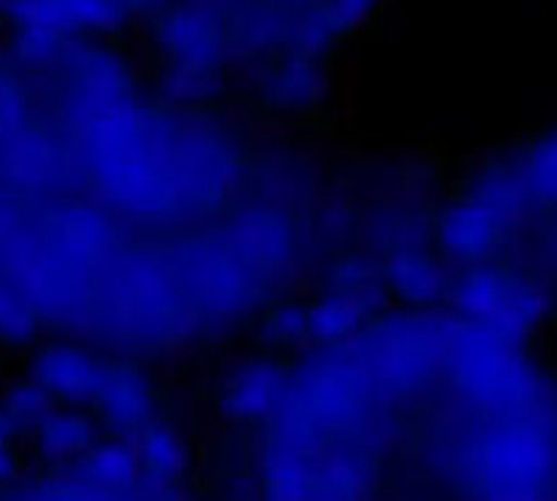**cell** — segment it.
Here are the masks:
<instances>
[{
	"mask_svg": "<svg viewBox=\"0 0 557 501\" xmlns=\"http://www.w3.org/2000/svg\"><path fill=\"white\" fill-rule=\"evenodd\" d=\"M140 462L135 442L107 437L65 465H51L26 496L42 499H132L138 496Z\"/></svg>",
	"mask_w": 557,
	"mask_h": 501,
	"instance_id": "obj_4",
	"label": "cell"
},
{
	"mask_svg": "<svg viewBox=\"0 0 557 501\" xmlns=\"http://www.w3.org/2000/svg\"><path fill=\"white\" fill-rule=\"evenodd\" d=\"M0 493H3V490H0Z\"/></svg>",
	"mask_w": 557,
	"mask_h": 501,
	"instance_id": "obj_22",
	"label": "cell"
},
{
	"mask_svg": "<svg viewBox=\"0 0 557 501\" xmlns=\"http://www.w3.org/2000/svg\"><path fill=\"white\" fill-rule=\"evenodd\" d=\"M320 96V71L314 60L297 53L292 60L275 62V67L263 76L261 99L272 115H300Z\"/></svg>",
	"mask_w": 557,
	"mask_h": 501,
	"instance_id": "obj_12",
	"label": "cell"
},
{
	"mask_svg": "<svg viewBox=\"0 0 557 501\" xmlns=\"http://www.w3.org/2000/svg\"><path fill=\"white\" fill-rule=\"evenodd\" d=\"M135 454L140 462L138 499H171L183 488L190 471V454L183 435L163 423H151L135 437Z\"/></svg>",
	"mask_w": 557,
	"mask_h": 501,
	"instance_id": "obj_9",
	"label": "cell"
},
{
	"mask_svg": "<svg viewBox=\"0 0 557 501\" xmlns=\"http://www.w3.org/2000/svg\"><path fill=\"white\" fill-rule=\"evenodd\" d=\"M104 359L79 345H51L34 359V378L48 389L53 403L90 406L99 387Z\"/></svg>",
	"mask_w": 557,
	"mask_h": 501,
	"instance_id": "obj_10",
	"label": "cell"
},
{
	"mask_svg": "<svg viewBox=\"0 0 557 501\" xmlns=\"http://www.w3.org/2000/svg\"><path fill=\"white\" fill-rule=\"evenodd\" d=\"M46 305L23 280L0 275V342L26 345L40 334Z\"/></svg>",
	"mask_w": 557,
	"mask_h": 501,
	"instance_id": "obj_14",
	"label": "cell"
},
{
	"mask_svg": "<svg viewBox=\"0 0 557 501\" xmlns=\"http://www.w3.org/2000/svg\"><path fill=\"white\" fill-rule=\"evenodd\" d=\"M289 378V370L275 359H249L230 370L222 389L224 410L238 423L269 421L286 396Z\"/></svg>",
	"mask_w": 557,
	"mask_h": 501,
	"instance_id": "obj_8",
	"label": "cell"
},
{
	"mask_svg": "<svg viewBox=\"0 0 557 501\" xmlns=\"http://www.w3.org/2000/svg\"><path fill=\"white\" fill-rule=\"evenodd\" d=\"M437 238H414L384 250V275L387 286L409 309H429L446 300L451 272L446 270L440 252L432 250Z\"/></svg>",
	"mask_w": 557,
	"mask_h": 501,
	"instance_id": "obj_7",
	"label": "cell"
},
{
	"mask_svg": "<svg viewBox=\"0 0 557 501\" xmlns=\"http://www.w3.org/2000/svg\"><path fill=\"white\" fill-rule=\"evenodd\" d=\"M28 227H32V222L23 218V213L14 208L12 197L0 188V275H7L9 266H12L14 252L21 247Z\"/></svg>",
	"mask_w": 557,
	"mask_h": 501,
	"instance_id": "obj_18",
	"label": "cell"
},
{
	"mask_svg": "<svg viewBox=\"0 0 557 501\" xmlns=\"http://www.w3.org/2000/svg\"><path fill=\"white\" fill-rule=\"evenodd\" d=\"M9 3H12V0H0V21H7V12H9Z\"/></svg>",
	"mask_w": 557,
	"mask_h": 501,
	"instance_id": "obj_21",
	"label": "cell"
},
{
	"mask_svg": "<svg viewBox=\"0 0 557 501\" xmlns=\"http://www.w3.org/2000/svg\"><path fill=\"white\" fill-rule=\"evenodd\" d=\"M160 62V87L171 104L197 107L224 85L227 37L208 9L163 7L151 23Z\"/></svg>",
	"mask_w": 557,
	"mask_h": 501,
	"instance_id": "obj_2",
	"label": "cell"
},
{
	"mask_svg": "<svg viewBox=\"0 0 557 501\" xmlns=\"http://www.w3.org/2000/svg\"><path fill=\"white\" fill-rule=\"evenodd\" d=\"M381 3L384 0H320L317 9L329 21V26L334 28L336 37H345V34L359 28L364 21H370L381 9Z\"/></svg>",
	"mask_w": 557,
	"mask_h": 501,
	"instance_id": "obj_17",
	"label": "cell"
},
{
	"mask_svg": "<svg viewBox=\"0 0 557 501\" xmlns=\"http://www.w3.org/2000/svg\"><path fill=\"white\" fill-rule=\"evenodd\" d=\"M129 3L132 12H138V9H149V7H165V0H126Z\"/></svg>",
	"mask_w": 557,
	"mask_h": 501,
	"instance_id": "obj_20",
	"label": "cell"
},
{
	"mask_svg": "<svg viewBox=\"0 0 557 501\" xmlns=\"http://www.w3.org/2000/svg\"><path fill=\"white\" fill-rule=\"evenodd\" d=\"M32 437L48 465H65L99 442L101 423L92 412H85V406L53 403L32 429Z\"/></svg>",
	"mask_w": 557,
	"mask_h": 501,
	"instance_id": "obj_11",
	"label": "cell"
},
{
	"mask_svg": "<svg viewBox=\"0 0 557 501\" xmlns=\"http://www.w3.org/2000/svg\"><path fill=\"white\" fill-rule=\"evenodd\" d=\"M263 337L275 350L314 348L311 339L309 300H277L263 314Z\"/></svg>",
	"mask_w": 557,
	"mask_h": 501,
	"instance_id": "obj_15",
	"label": "cell"
},
{
	"mask_svg": "<svg viewBox=\"0 0 557 501\" xmlns=\"http://www.w3.org/2000/svg\"><path fill=\"white\" fill-rule=\"evenodd\" d=\"M329 291L348 297L354 303H359L361 309H381V300L389 295L387 275H384V266L373 264L370 258L359 255V252H342L334 258L329 272Z\"/></svg>",
	"mask_w": 557,
	"mask_h": 501,
	"instance_id": "obj_13",
	"label": "cell"
},
{
	"mask_svg": "<svg viewBox=\"0 0 557 501\" xmlns=\"http://www.w3.org/2000/svg\"><path fill=\"white\" fill-rule=\"evenodd\" d=\"M446 323L423 314L368 320L350 339V356L387 398L420 396L443 370Z\"/></svg>",
	"mask_w": 557,
	"mask_h": 501,
	"instance_id": "obj_1",
	"label": "cell"
},
{
	"mask_svg": "<svg viewBox=\"0 0 557 501\" xmlns=\"http://www.w3.org/2000/svg\"><path fill=\"white\" fill-rule=\"evenodd\" d=\"M92 415L112 437L135 440L160 415V392L151 376L132 359H104L99 387L90 401Z\"/></svg>",
	"mask_w": 557,
	"mask_h": 501,
	"instance_id": "obj_6",
	"label": "cell"
},
{
	"mask_svg": "<svg viewBox=\"0 0 557 501\" xmlns=\"http://www.w3.org/2000/svg\"><path fill=\"white\" fill-rule=\"evenodd\" d=\"M51 406L53 398L48 396V389L34 376L28 381L14 384L12 389H7V396L0 401V410L12 421V426L17 431H32Z\"/></svg>",
	"mask_w": 557,
	"mask_h": 501,
	"instance_id": "obj_16",
	"label": "cell"
},
{
	"mask_svg": "<svg viewBox=\"0 0 557 501\" xmlns=\"http://www.w3.org/2000/svg\"><path fill=\"white\" fill-rule=\"evenodd\" d=\"M446 303L457 317L502 325L530 339L549 314V291L527 266L512 264L510 258H493L451 272Z\"/></svg>",
	"mask_w": 557,
	"mask_h": 501,
	"instance_id": "obj_3",
	"label": "cell"
},
{
	"mask_svg": "<svg viewBox=\"0 0 557 501\" xmlns=\"http://www.w3.org/2000/svg\"><path fill=\"white\" fill-rule=\"evenodd\" d=\"M14 435H21V431L14 429L12 421H9V417L3 415V410H0V451H7L9 446H12Z\"/></svg>",
	"mask_w": 557,
	"mask_h": 501,
	"instance_id": "obj_19",
	"label": "cell"
},
{
	"mask_svg": "<svg viewBox=\"0 0 557 501\" xmlns=\"http://www.w3.org/2000/svg\"><path fill=\"white\" fill-rule=\"evenodd\" d=\"M516 236L518 218L468 191L454 199L437 218L440 252L457 266L507 258V250L516 245Z\"/></svg>",
	"mask_w": 557,
	"mask_h": 501,
	"instance_id": "obj_5",
	"label": "cell"
}]
</instances>
